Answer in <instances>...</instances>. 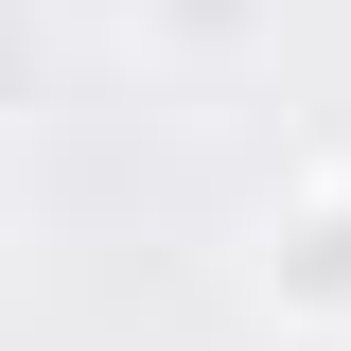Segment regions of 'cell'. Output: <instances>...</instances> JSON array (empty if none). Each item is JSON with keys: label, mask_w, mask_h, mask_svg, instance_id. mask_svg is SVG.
Returning <instances> with one entry per match:
<instances>
[{"label": "cell", "mask_w": 351, "mask_h": 351, "mask_svg": "<svg viewBox=\"0 0 351 351\" xmlns=\"http://www.w3.org/2000/svg\"><path fill=\"white\" fill-rule=\"evenodd\" d=\"M263 316L281 334H351V141L281 176V211H263Z\"/></svg>", "instance_id": "obj_1"}, {"label": "cell", "mask_w": 351, "mask_h": 351, "mask_svg": "<svg viewBox=\"0 0 351 351\" xmlns=\"http://www.w3.org/2000/svg\"><path fill=\"white\" fill-rule=\"evenodd\" d=\"M106 36H123L141 71H246V53L281 36V0H106Z\"/></svg>", "instance_id": "obj_2"}]
</instances>
